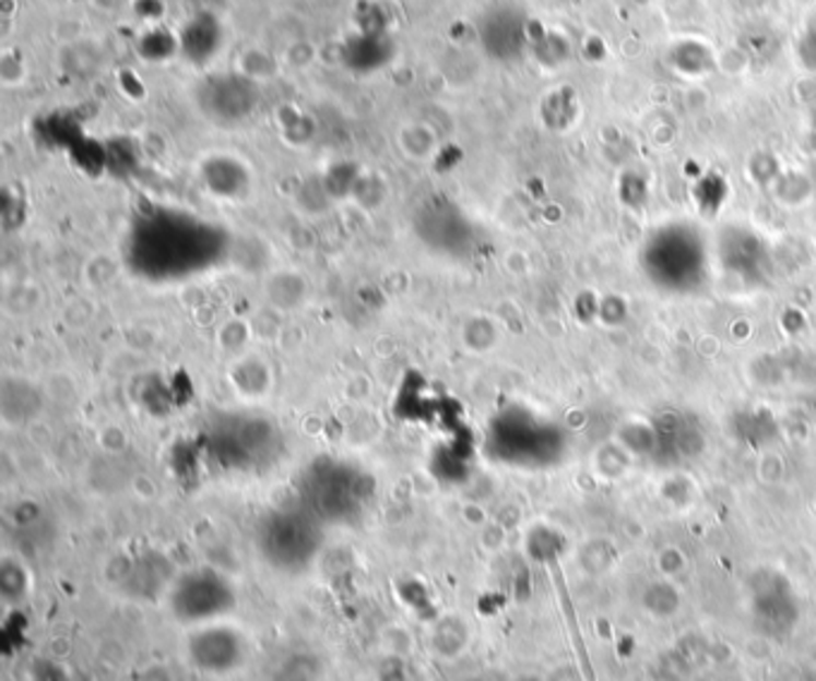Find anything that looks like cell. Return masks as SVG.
<instances>
[{
  "label": "cell",
  "instance_id": "6da1fadb",
  "mask_svg": "<svg viewBox=\"0 0 816 681\" xmlns=\"http://www.w3.org/2000/svg\"><path fill=\"white\" fill-rule=\"evenodd\" d=\"M170 614L185 626H206L223 622L235 608L233 586L213 572H190L170 588Z\"/></svg>",
  "mask_w": 816,
  "mask_h": 681
},
{
  "label": "cell",
  "instance_id": "7a4b0ae2",
  "mask_svg": "<svg viewBox=\"0 0 816 681\" xmlns=\"http://www.w3.org/2000/svg\"><path fill=\"white\" fill-rule=\"evenodd\" d=\"M259 548L273 566L283 572H299L309 566L319 550V534L307 516L273 514L259 531Z\"/></svg>",
  "mask_w": 816,
  "mask_h": 681
},
{
  "label": "cell",
  "instance_id": "3957f363",
  "mask_svg": "<svg viewBox=\"0 0 816 681\" xmlns=\"http://www.w3.org/2000/svg\"><path fill=\"white\" fill-rule=\"evenodd\" d=\"M187 660L202 674L228 677L247 665L249 641L240 629L223 622L197 626L187 641Z\"/></svg>",
  "mask_w": 816,
  "mask_h": 681
},
{
  "label": "cell",
  "instance_id": "277c9868",
  "mask_svg": "<svg viewBox=\"0 0 816 681\" xmlns=\"http://www.w3.org/2000/svg\"><path fill=\"white\" fill-rule=\"evenodd\" d=\"M554 677H556L554 681H580V674H577L572 667H560Z\"/></svg>",
  "mask_w": 816,
  "mask_h": 681
},
{
  "label": "cell",
  "instance_id": "5b68a950",
  "mask_svg": "<svg viewBox=\"0 0 816 681\" xmlns=\"http://www.w3.org/2000/svg\"><path fill=\"white\" fill-rule=\"evenodd\" d=\"M464 681H488V679H480V677H472V679H464Z\"/></svg>",
  "mask_w": 816,
  "mask_h": 681
}]
</instances>
